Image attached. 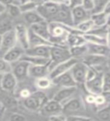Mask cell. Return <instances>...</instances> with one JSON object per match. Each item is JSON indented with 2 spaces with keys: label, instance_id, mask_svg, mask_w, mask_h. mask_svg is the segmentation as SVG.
I'll use <instances>...</instances> for the list:
<instances>
[{
  "label": "cell",
  "instance_id": "cell-23",
  "mask_svg": "<svg viewBox=\"0 0 110 121\" xmlns=\"http://www.w3.org/2000/svg\"><path fill=\"white\" fill-rule=\"evenodd\" d=\"M88 54L100 55L109 57V45L102 44L88 43Z\"/></svg>",
  "mask_w": 110,
  "mask_h": 121
},
{
  "label": "cell",
  "instance_id": "cell-4",
  "mask_svg": "<svg viewBox=\"0 0 110 121\" xmlns=\"http://www.w3.org/2000/svg\"><path fill=\"white\" fill-rule=\"evenodd\" d=\"M51 22H56L67 26H73V18L71 14V9L67 5H61L57 13L53 17Z\"/></svg>",
  "mask_w": 110,
  "mask_h": 121
},
{
  "label": "cell",
  "instance_id": "cell-13",
  "mask_svg": "<svg viewBox=\"0 0 110 121\" xmlns=\"http://www.w3.org/2000/svg\"><path fill=\"white\" fill-rule=\"evenodd\" d=\"M103 73H98L94 79L88 81H86L84 83L85 88L90 94L97 95H100L103 93V87H102Z\"/></svg>",
  "mask_w": 110,
  "mask_h": 121
},
{
  "label": "cell",
  "instance_id": "cell-24",
  "mask_svg": "<svg viewBox=\"0 0 110 121\" xmlns=\"http://www.w3.org/2000/svg\"><path fill=\"white\" fill-rule=\"evenodd\" d=\"M28 36H29V46L33 47L37 45H54L50 41L44 39L41 36L37 35L33 31L29 28L28 30Z\"/></svg>",
  "mask_w": 110,
  "mask_h": 121
},
{
  "label": "cell",
  "instance_id": "cell-31",
  "mask_svg": "<svg viewBox=\"0 0 110 121\" xmlns=\"http://www.w3.org/2000/svg\"><path fill=\"white\" fill-rule=\"evenodd\" d=\"M14 27L11 17H5L0 21V35L9 31Z\"/></svg>",
  "mask_w": 110,
  "mask_h": 121
},
{
  "label": "cell",
  "instance_id": "cell-19",
  "mask_svg": "<svg viewBox=\"0 0 110 121\" xmlns=\"http://www.w3.org/2000/svg\"><path fill=\"white\" fill-rule=\"evenodd\" d=\"M76 92V86L73 87H61V89H60L57 92L53 99L60 102V104H63L65 103L66 101H68L69 98L73 95Z\"/></svg>",
  "mask_w": 110,
  "mask_h": 121
},
{
  "label": "cell",
  "instance_id": "cell-2",
  "mask_svg": "<svg viewBox=\"0 0 110 121\" xmlns=\"http://www.w3.org/2000/svg\"><path fill=\"white\" fill-rule=\"evenodd\" d=\"M48 100L45 94L41 91H36L23 100L24 107L33 111H40L45 102Z\"/></svg>",
  "mask_w": 110,
  "mask_h": 121
},
{
  "label": "cell",
  "instance_id": "cell-38",
  "mask_svg": "<svg viewBox=\"0 0 110 121\" xmlns=\"http://www.w3.org/2000/svg\"><path fill=\"white\" fill-rule=\"evenodd\" d=\"M11 64L8 62L2 57H0V74L11 72Z\"/></svg>",
  "mask_w": 110,
  "mask_h": 121
},
{
  "label": "cell",
  "instance_id": "cell-43",
  "mask_svg": "<svg viewBox=\"0 0 110 121\" xmlns=\"http://www.w3.org/2000/svg\"><path fill=\"white\" fill-rule=\"evenodd\" d=\"M67 5L70 9H73L75 7L82 5V0H69Z\"/></svg>",
  "mask_w": 110,
  "mask_h": 121
},
{
  "label": "cell",
  "instance_id": "cell-42",
  "mask_svg": "<svg viewBox=\"0 0 110 121\" xmlns=\"http://www.w3.org/2000/svg\"><path fill=\"white\" fill-rule=\"evenodd\" d=\"M9 120L11 121H24L26 120V118L20 113H14L11 115H10Z\"/></svg>",
  "mask_w": 110,
  "mask_h": 121
},
{
  "label": "cell",
  "instance_id": "cell-7",
  "mask_svg": "<svg viewBox=\"0 0 110 121\" xmlns=\"http://www.w3.org/2000/svg\"><path fill=\"white\" fill-rule=\"evenodd\" d=\"M78 60L79 59L75 58H70L69 59L65 60V61H63L61 63L57 64V65H55L50 71H49V73H48L49 78L52 79L53 78L65 73V72L70 70L71 68L73 67V66Z\"/></svg>",
  "mask_w": 110,
  "mask_h": 121
},
{
  "label": "cell",
  "instance_id": "cell-17",
  "mask_svg": "<svg viewBox=\"0 0 110 121\" xmlns=\"http://www.w3.org/2000/svg\"><path fill=\"white\" fill-rule=\"evenodd\" d=\"M25 50L20 45L17 44L14 47L10 48L8 51H7L5 54L2 55V58L7 60L8 62L11 64L14 63L20 60L21 57L24 55Z\"/></svg>",
  "mask_w": 110,
  "mask_h": 121
},
{
  "label": "cell",
  "instance_id": "cell-14",
  "mask_svg": "<svg viewBox=\"0 0 110 121\" xmlns=\"http://www.w3.org/2000/svg\"><path fill=\"white\" fill-rule=\"evenodd\" d=\"M71 14L73 18V26L80 24L82 21L89 19L90 17V11L86 10L82 5L71 9Z\"/></svg>",
  "mask_w": 110,
  "mask_h": 121
},
{
  "label": "cell",
  "instance_id": "cell-45",
  "mask_svg": "<svg viewBox=\"0 0 110 121\" xmlns=\"http://www.w3.org/2000/svg\"><path fill=\"white\" fill-rule=\"evenodd\" d=\"M6 112V106L4 103L0 102V120H1Z\"/></svg>",
  "mask_w": 110,
  "mask_h": 121
},
{
  "label": "cell",
  "instance_id": "cell-11",
  "mask_svg": "<svg viewBox=\"0 0 110 121\" xmlns=\"http://www.w3.org/2000/svg\"><path fill=\"white\" fill-rule=\"evenodd\" d=\"M17 80L12 72H8V73H4L2 75L1 84H0V88L2 90L8 92H12L15 90L17 85Z\"/></svg>",
  "mask_w": 110,
  "mask_h": 121
},
{
  "label": "cell",
  "instance_id": "cell-30",
  "mask_svg": "<svg viewBox=\"0 0 110 121\" xmlns=\"http://www.w3.org/2000/svg\"><path fill=\"white\" fill-rule=\"evenodd\" d=\"M75 27L81 33H87L90 32L94 27V24L91 19L89 18L87 19L86 21H82L80 24H77L76 26H75Z\"/></svg>",
  "mask_w": 110,
  "mask_h": 121
},
{
  "label": "cell",
  "instance_id": "cell-18",
  "mask_svg": "<svg viewBox=\"0 0 110 121\" xmlns=\"http://www.w3.org/2000/svg\"><path fill=\"white\" fill-rule=\"evenodd\" d=\"M52 45H37V46L29 47L25 50V54L32 56H37L41 58H50V51Z\"/></svg>",
  "mask_w": 110,
  "mask_h": 121
},
{
  "label": "cell",
  "instance_id": "cell-27",
  "mask_svg": "<svg viewBox=\"0 0 110 121\" xmlns=\"http://www.w3.org/2000/svg\"><path fill=\"white\" fill-rule=\"evenodd\" d=\"M83 37L85 40L86 43H94V44H102V45H109V38H104L99 36L94 35V34L87 33L82 34Z\"/></svg>",
  "mask_w": 110,
  "mask_h": 121
},
{
  "label": "cell",
  "instance_id": "cell-21",
  "mask_svg": "<svg viewBox=\"0 0 110 121\" xmlns=\"http://www.w3.org/2000/svg\"><path fill=\"white\" fill-rule=\"evenodd\" d=\"M49 65H33L30 64L28 75L33 78H40L45 77L49 73Z\"/></svg>",
  "mask_w": 110,
  "mask_h": 121
},
{
  "label": "cell",
  "instance_id": "cell-32",
  "mask_svg": "<svg viewBox=\"0 0 110 121\" xmlns=\"http://www.w3.org/2000/svg\"><path fill=\"white\" fill-rule=\"evenodd\" d=\"M5 11L11 18L17 17L21 14V11L20 10V8H19V5L13 2L5 5Z\"/></svg>",
  "mask_w": 110,
  "mask_h": 121
},
{
  "label": "cell",
  "instance_id": "cell-10",
  "mask_svg": "<svg viewBox=\"0 0 110 121\" xmlns=\"http://www.w3.org/2000/svg\"><path fill=\"white\" fill-rule=\"evenodd\" d=\"M81 59L87 66L97 68L105 65L108 62L109 57L94 54H87Z\"/></svg>",
  "mask_w": 110,
  "mask_h": 121
},
{
  "label": "cell",
  "instance_id": "cell-36",
  "mask_svg": "<svg viewBox=\"0 0 110 121\" xmlns=\"http://www.w3.org/2000/svg\"><path fill=\"white\" fill-rule=\"evenodd\" d=\"M110 77L109 72L103 73L102 77V87H103V94H109L110 92Z\"/></svg>",
  "mask_w": 110,
  "mask_h": 121
},
{
  "label": "cell",
  "instance_id": "cell-47",
  "mask_svg": "<svg viewBox=\"0 0 110 121\" xmlns=\"http://www.w3.org/2000/svg\"><path fill=\"white\" fill-rule=\"evenodd\" d=\"M30 2H32L33 3H34L35 5H36L37 6L41 5L42 3H44L45 2H46L47 0H29Z\"/></svg>",
  "mask_w": 110,
  "mask_h": 121
},
{
  "label": "cell",
  "instance_id": "cell-44",
  "mask_svg": "<svg viewBox=\"0 0 110 121\" xmlns=\"http://www.w3.org/2000/svg\"><path fill=\"white\" fill-rule=\"evenodd\" d=\"M32 92H30V91L27 89H22L20 92V96L23 98V99H24V98H27L28 96H29L30 95H31Z\"/></svg>",
  "mask_w": 110,
  "mask_h": 121
},
{
  "label": "cell",
  "instance_id": "cell-41",
  "mask_svg": "<svg viewBox=\"0 0 110 121\" xmlns=\"http://www.w3.org/2000/svg\"><path fill=\"white\" fill-rule=\"evenodd\" d=\"M94 0H82V6L86 10L91 11L94 9Z\"/></svg>",
  "mask_w": 110,
  "mask_h": 121
},
{
  "label": "cell",
  "instance_id": "cell-26",
  "mask_svg": "<svg viewBox=\"0 0 110 121\" xmlns=\"http://www.w3.org/2000/svg\"><path fill=\"white\" fill-rule=\"evenodd\" d=\"M20 59L24 60L26 61L29 62L30 64H33V65H49V64L51 62L50 58L28 55H26L25 53L20 58Z\"/></svg>",
  "mask_w": 110,
  "mask_h": 121
},
{
  "label": "cell",
  "instance_id": "cell-22",
  "mask_svg": "<svg viewBox=\"0 0 110 121\" xmlns=\"http://www.w3.org/2000/svg\"><path fill=\"white\" fill-rule=\"evenodd\" d=\"M109 17L110 14H107L104 11H101V12L98 13L90 14V18L91 19L94 23V27H100V26L109 25Z\"/></svg>",
  "mask_w": 110,
  "mask_h": 121
},
{
  "label": "cell",
  "instance_id": "cell-6",
  "mask_svg": "<svg viewBox=\"0 0 110 121\" xmlns=\"http://www.w3.org/2000/svg\"><path fill=\"white\" fill-rule=\"evenodd\" d=\"M88 69V66H87L82 60H78L70 69L71 74L77 84L78 83L84 84L85 83Z\"/></svg>",
  "mask_w": 110,
  "mask_h": 121
},
{
  "label": "cell",
  "instance_id": "cell-28",
  "mask_svg": "<svg viewBox=\"0 0 110 121\" xmlns=\"http://www.w3.org/2000/svg\"><path fill=\"white\" fill-rule=\"evenodd\" d=\"M86 43L81 33H69L66 37V45L68 47L75 46Z\"/></svg>",
  "mask_w": 110,
  "mask_h": 121
},
{
  "label": "cell",
  "instance_id": "cell-35",
  "mask_svg": "<svg viewBox=\"0 0 110 121\" xmlns=\"http://www.w3.org/2000/svg\"><path fill=\"white\" fill-rule=\"evenodd\" d=\"M110 2V0H94V9L90 11V14L98 13L103 11L105 7L106 6L108 3Z\"/></svg>",
  "mask_w": 110,
  "mask_h": 121
},
{
  "label": "cell",
  "instance_id": "cell-46",
  "mask_svg": "<svg viewBox=\"0 0 110 121\" xmlns=\"http://www.w3.org/2000/svg\"><path fill=\"white\" fill-rule=\"evenodd\" d=\"M94 100H95V95H93V94L89 95H88L86 98V101L88 102V104H94Z\"/></svg>",
  "mask_w": 110,
  "mask_h": 121
},
{
  "label": "cell",
  "instance_id": "cell-20",
  "mask_svg": "<svg viewBox=\"0 0 110 121\" xmlns=\"http://www.w3.org/2000/svg\"><path fill=\"white\" fill-rule=\"evenodd\" d=\"M63 112L65 113H73L75 111H78L83 108V103L80 100V98H69L65 103L62 104Z\"/></svg>",
  "mask_w": 110,
  "mask_h": 121
},
{
  "label": "cell",
  "instance_id": "cell-12",
  "mask_svg": "<svg viewBox=\"0 0 110 121\" xmlns=\"http://www.w3.org/2000/svg\"><path fill=\"white\" fill-rule=\"evenodd\" d=\"M52 83L60 87H73L77 86V83L73 79L70 70L65 72L51 79Z\"/></svg>",
  "mask_w": 110,
  "mask_h": 121
},
{
  "label": "cell",
  "instance_id": "cell-49",
  "mask_svg": "<svg viewBox=\"0 0 110 121\" xmlns=\"http://www.w3.org/2000/svg\"><path fill=\"white\" fill-rule=\"evenodd\" d=\"M0 2L2 3L3 5H8V4H10V3H12L13 0H0Z\"/></svg>",
  "mask_w": 110,
  "mask_h": 121
},
{
  "label": "cell",
  "instance_id": "cell-37",
  "mask_svg": "<svg viewBox=\"0 0 110 121\" xmlns=\"http://www.w3.org/2000/svg\"><path fill=\"white\" fill-rule=\"evenodd\" d=\"M19 8H20V10L21 11V14H24L26 12H29V11H34L36 9L37 5H35L34 3L32 2H30L29 0L27 2H26L24 3H22L20 5H18Z\"/></svg>",
  "mask_w": 110,
  "mask_h": 121
},
{
  "label": "cell",
  "instance_id": "cell-33",
  "mask_svg": "<svg viewBox=\"0 0 110 121\" xmlns=\"http://www.w3.org/2000/svg\"><path fill=\"white\" fill-rule=\"evenodd\" d=\"M36 86L38 89H39L40 90H44V89H47L49 87H51L52 84V81L51 79L48 77L47 76L45 77H42L40 78H37L36 79Z\"/></svg>",
  "mask_w": 110,
  "mask_h": 121
},
{
  "label": "cell",
  "instance_id": "cell-8",
  "mask_svg": "<svg viewBox=\"0 0 110 121\" xmlns=\"http://www.w3.org/2000/svg\"><path fill=\"white\" fill-rule=\"evenodd\" d=\"M17 44L16 34L14 31V27L2 35V42H1V47H0V54L2 55L8 51L10 48L14 47V45Z\"/></svg>",
  "mask_w": 110,
  "mask_h": 121
},
{
  "label": "cell",
  "instance_id": "cell-25",
  "mask_svg": "<svg viewBox=\"0 0 110 121\" xmlns=\"http://www.w3.org/2000/svg\"><path fill=\"white\" fill-rule=\"evenodd\" d=\"M69 52L73 58L80 59L82 58L85 55L88 54V45L87 43L82 45H75V46L69 47Z\"/></svg>",
  "mask_w": 110,
  "mask_h": 121
},
{
  "label": "cell",
  "instance_id": "cell-52",
  "mask_svg": "<svg viewBox=\"0 0 110 121\" xmlns=\"http://www.w3.org/2000/svg\"><path fill=\"white\" fill-rule=\"evenodd\" d=\"M2 74H0V84H1V79H2Z\"/></svg>",
  "mask_w": 110,
  "mask_h": 121
},
{
  "label": "cell",
  "instance_id": "cell-48",
  "mask_svg": "<svg viewBox=\"0 0 110 121\" xmlns=\"http://www.w3.org/2000/svg\"><path fill=\"white\" fill-rule=\"evenodd\" d=\"M5 12V5L0 2V15Z\"/></svg>",
  "mask_w": 110,
  "mask_h": 121
},
{
  "label": "cell",
  "instance_id": "cell-5",
  "mask_svg": "<svg viewBox=\"0 0 110 121\" xmlns=\"http://www.w3.org/2000/svg\"><path fill=\"white\" fill-rule=\"evenodd\" d=\"M30 64L24 60H18L17 61L11 64V72L16 77L17 81H22L29 77L28 70Z\"/></svg>",
  "mask_w": 110,
  "mask_h": 121
},
{
  "label": "cell",
  "instance_id": "cell-15",
  "mask_svg": "<svg viewBox=\"0 0 110 121\" xmlns=\"http://www.w3.org/2000/svg\"><path fill=\"white\" fill-rule=\"evenodd\" d=\"M40 111L43 114L50 116L56 113H63V107L60 102L52 98L51 100H47L45 102Z\"/></svg>",
  "mask_w": 110,
  "mask_h": 121
},
{
  "label": "cell",
  "instance_id": "cell-9",
  "mask_svg": "<svg viewBox=\"0 0 110 121\" xmlns=\"http://www.w3.org/2000/svg\"><path fill=\"white\" fill-rule=\"evenodd\" d=\"M28 30L29 28L23 24H18L14 26V31L16 34L17 44L20 45L24 50H26L29 47Z\"/></svg>",
  "mask_w": 110,
  "mask_h": 121
},
{
  "label": "cell",
  "instance_id": "cell-39",
  "mask_svg": "<svg viewBox=\"0 0 110 121\" xmlns=\"http://www.w3.org/2000/svg\"><path fill=\"white\" fill-rule=\"evenodd\" d=\"M91 117L82 116V115H69L66 117V120L69 121H89L92 120Z\"/></svg>",
  "mask_w": 110,
  "mask_h": 121
},
{
  "label": "cell",
  "instance_id": "cell-50",
  "mask_svg": "<svg viewBox=\"0 0 110 121\" xmlns=\"http://www.w3.org/2000/svg\"><path fill=\"white\" fill-rule=\"evenodd\" d=\"M27 1H29V0H13V3L17 4V5H20V4L24 3Z\"/></svg>",
  "mask_w": 110,
  "mask_h": 121
},
{
  "label": "cell",
  "instance_id": "cell-3",
  "mask_svg": "<svg viewBox=\"0 0 110 121\" xmlns=\"http://www.w3.org/2000/svg\"><path fill=\"white\" fill-rule=\"evenodd\" d=\"M60 5H59V4H56L49 1H46L41 4V5H38L36 11L41 15V17L45 21H46L48 22H51L53 17L57 13Z\"/></svg>",
  "mask_w": 110,
  "mask_h": 121
},
{
  "label": "cell",
  "instance_id": "cell-29",
  "mask_svg": "<svg viewBox=\"0 0 110 121\" xmlns=\"http://www.w3.org/2000/svg\"><path fill=\"white\" fill-rule=\"evenodd\" d=\"M23 14H24V17L25 21L28 24H29V26L37 24V23H39L42 21H45L36 10L29 11V12L24 13Z\"/></svg>",
  "mask_w": 110,
  "mask_h": 121
},
{
  "label": "cell",
  "instance_id": "cell-1",
  "mask_svg": "<svg viewBox=\"0 0 110 121\" xmlns=\"http://www.w3.org/2000/svg\"><path fill=\"white\" fill-rule=\"evenodd\" d=\"M73 58L69 52L68 46L65 45H52L50 51V59L51 62L49 64V71L55 65L63 61Z\"/></svg>",
  "mask_w": 110,
  "mask_h": 121
},
{
  "label": "cell",
  "instance_id": "cell-51",
  "mask_svg": "<svg viewBox=\"0 0 110 121\" xmlns=\"http://www.w3.org/2000/svg\"><path fill=\"white\" fill-rule=\"evenodd\" d=\"M1 42H2V35H0V47H1Z\"/></svg>",
  "mask_w": 110,
  "mask_h": 121
},
{
  "label": "cell",
  "instance_id": "cell-34",
  "mask_svg": "<svg viewBox=\"0 0 110 121\" xmlns=\"http://www.w3.org/2000/svg\"><path fill=\"white\" fill-rule=\"evenodd\" d=\"M97 118L102 121H109L110 120V107L107 104L99 109L97 112Z\"/></svg>",
  "mask_w": 110,
  "mask_h": 121
},
{
  "label": "cell",
  "instance_id": "cell-16",
  "mask_svg": "<svg viewBox=\"0 0 110 121\" xmlns=\"http://www.w3.org/2000/svg\"><path fill=\"white\" fill-rule=\"evenodd\" d=\"M29 28L35 33H36L37 35H39L42 38H44V39L51 42V36L50 31H49V26H48V21H42L39 23H37V24L31 25Z\"/></svg>",
  "mask_w": 110,
  "mask_h": 121
},
{
  "label": "cell",
  "instance_id": "cell-40",
  "mask_svg": "<svg viewBox=\"0 0 110 121\" xmlns=\"http://www.w3.org/2000/svg\"><path fill=\"white\" fill-rule=\"evenodd\" d=\"M48 119L53 121H65L66 120V117L62 114L61 113H56V114H52L48 117Z\"/></svg>",
  "mask_w": 110,
  "mask_h": 121
}]
</instances>
